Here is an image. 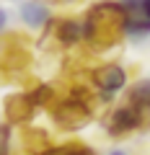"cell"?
Segmentation results:
<instances>
[{"label":"cell","instance_id":"1","mask_svg":"<svg viewBox=\"0 0 150 155\" xmlns=\"http://www.w3.org/2000/svg\"><path fill=\"white\" fill-rule=\"evenodd\" d=\"M83 47L93 54L114 49L124 41V8L117 0H96L83 11Z\"/></svg>","mask_w":150,"mask_h":155},{"label":"cell","instance_id":"2","mask_svg":"<svg viewBox=\"0 0 150 155\" xmlns=\"http://www.w3.org/2000/svg\"><path fill=\"white\" fill-rule=\"evenodd\" d=\"M98 101L91 93V88L83 83V78H75L65 91L55 98L47 114L52 116L57 129L62 132H80L96 119Z\"/></svg>","mask_w":150,"mask_h":155},{"label":"cell","instance_id":"3","mask_svg":"<svg viewBox=\"0 0 150 155\" xmlns=\"http://www.w3.org/2000/svg\"><path fill=\"white\" fill-rule=\"evenodd\" d=\"M83 83L91 88V93L96 96L98 106H109L117 96L127 93L132 78H129V70L117 60H106V62H98V65L88 67L83 72Z\"/></svg>","mask_w":150,"mask_h":155},{"label":"cell","instance_id":"4","mask_svg":"<svg viewBox=\"0 0 150 155\" xmlns=\"http://www.w3.org/2000/svg\"><path fill=\"white\" fill-rule=\"evenodd\" d=\"M101 127H104L106 137H111V140H127V137H135L137 132H142V129H148L150 127V119L135 104L122 101V104L111 106V109L104 114Z\"/></svg>","mask_w":150,"mask_h":155},{"label":"cell","instance_id":"5","mask_svg":"<svg viewBox=\"0 0 150 155\" xmlns=\"http://www.w3.org/2000/svg\"><path fill=\"white\" fill-rule=\"evenodd\" d=\"M42 44L60 52H72L83 47V18L80 16H55L52 23L42 31Z\"/></svg>","mask_w":150,"mask_h":155},{"label":"cell","instance_id":"6","mask_svg":"<svg viewBox=\"0 0 150 155\" xmlns=\"http://www.w3.org/2000/svg\"><path fill=\"white\" fill-rule=\"evenodd\" d=\"M55 18V8L47 0H21L18 3V21L28 31H44Z\"/></svg>","mask_w":150,"mask_h":155},{"label":"cell","instance_id":"7","mask_svg":"<svg viewBox=\"0 0 150 155\" xmlns=\"http://www.w3.org/2000/svg\"><path fill=\"white\" fill-rule=\"evenodd\" d=\"M3 114H5V122L13 124V127H23V124L34 122V116L39 114L36 106L28 98V91H18V93H11L5 101H3Z\"/></svg>","mask_w":150,"mask_h":155},{"label":"cell","instance_id":"8","mask_svg":"<svg viewBox=\"0 0 150 155\" xmlns=\"http://www.w3.org/2000/svg\"><path fill=\"white\" fill-rule=\"evenodd\" d=\"M148 36H150V0H142V8L124 18V39L145 41Z\"/></svg>","mask_w":150,"mask_h":155},{"label":"cell","instance_id":"9","mask_svg":"<svg viewBox=\"0 0 150 155\" xmlns=\"http://www.w3.org/2000/svg\"><path fill=\"white\" fill-rule=\"evenodd\" d=\"M34 155H98L96 147L80 140H67V142H49L47 147L36 150Z\"/></svg>","mask_w":150,"mask_h":155},{"label":"cell","instance_id":"10","mask_svg":"<svg viewBox=\"0 0 150 155\" xmlns=\"http://www.w3.org/2000/svg\"><path fill=\"white\" fill-rule=\"evenodd\" d=\"M124 101L135 104L150 119V78H137V80H132L129 88H127V93H124Z\"/></svg>","mask_w":150,"mask_h":155},{"label":"cell","instance_id":"11","mask_svg":"<svg viewBox=\"0 0 150 155\" xmlns=\"http://www.w3.org/2000/svg\"><path fill=\"white\" fill-rule=\"evenodd\" d=\"M57 96H60V91H57L52 83H36V85L28 88V98H31V104L36 106V111H49V106L55 104Z\"/></svg>","mask_w":150,"mask_h":155},{"label":"cell","instance_id":"12","mask_svg":"<svg viewBox=\"0 0 150 155\" xmlns=\"http://www.w3.org/2000/svg\"><path fill=\"white\" fill-rule=\"evenodd\" d=\"M0 155H16V134L8 122H0Z\"/></svg>","mask_w":150,"mask_h":155},{"label":"cell","instance_id":"13","mask_svg":"<svg viewBox=\"0 0 150 155\" xmlns=\"http://www.w3.org/2000/svg\"><path fill=\"white\" fill-rule=\"evenodd\" d=\"M117 3L124 8V13H127V16H129V13H137L140 8H142V0H117Z\"/></svg>","mask_w":150,"mask_h":155},{"label":"cell","instance_id":"14","mask_svg":"<svg viewBox=\"0 0 150 155\" xmlns=\"http://www.w3.org/2000/svg\"><path fill=\"white\" fill-rule=\"evenodd\" d=\"M8 26H11V13H8L5 8L0 5V36L8 31Z\"/></svg>","mask_w":150,"mask_h":155},{"label":"cell","instance_id":"15","mask_svg":"<svg viewBox=\"0 0 150 155\" xmlns=\"http://www.w3.org/2000/svg\"><path fill=\"white\" fill-rule=\"evenodd\" d=\"M104 155H132V150H127V147H119V145H117V147H111V150H106Z\"/></svg>","mask_w":150,"mask_h":155},{"label":"cell","instance_id":"16","mask_svg":"<svg viewBox=\"0 0 150 155\" xmlns=\"http://www.w3.org/2000/svg\"><path fill=\"white\" fill-rule=\"evenodd\" d=\"M16 3H21V0H16Z\"/></svg>","mask_w":150,"mask_h":155}]
</instances>
